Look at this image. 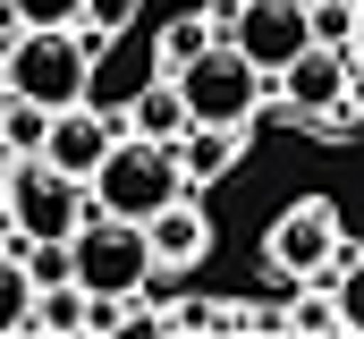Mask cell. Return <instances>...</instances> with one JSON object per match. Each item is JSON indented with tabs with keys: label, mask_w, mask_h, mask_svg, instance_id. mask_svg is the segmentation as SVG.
I'll return each instance as SVG.
<instances>
[{
	"label": "cell",
	"mask_w": 364,
	"mask_h": 339,
	"mask_svg": "<svg viewBox=\"0 0 364 339\" xmlns=\"http://www.w3.org/2000/svg\"><path fill=\"white\" fill-rule=\"evenodd\" d=\"M356 51H364V26H356Z\"/></svg>",
	"instance_id": "obj_22"
},
{
	"label": "cell",
	"mask_w": 364,
	"mask_h": 339,
	"mask_svg": "<svg viewBox=\"0 0 364 339\" xmlns=\"http://www.w3.org/2000/svg\"><path fill=\"white\" fill-rule=\"evenodd\" d=\"M237 153H246V136H237L229 119H195V127L178 136V162H186V178H195V187L229 178V170H237Z\"/></svg>",
	"instance_id": "obj_11"
},
{
	"label": "cell",
	"mask_w": 364,
	"mask_h": 339,
	"mask_svg": "<svg viewBox=\"0 0 364 339\" xmlns=\"http://www.w3.org/2000/svg\"><path fill=\"white\" fill-rule=\"evenodd\" d=\"M229 9H237V0H229Z\"/></svg>",
	"instance_id": "obj_23"
},
{
	"label": "cell",
	"mask_w": 364,
	"mask_h": 339,
	"mask_svg": "<svg viewBox=\"0 0 364 339\" xmlns=\"http://www.w3.org/2000/svg\"><path fill=\"white\" fill-rule=\"evenodd\" d=\"M348 77H356V60L331 51V43H314V51H296V60L279 68V110L305 119V127H339V110H348Z\"/></svg>",
	"instance_id": "obj_8"
},
{
	"label": "cell",
	"mask_w": 364,
	"mask_h": 339,
	"mask_svg": "<svg viewBox=\"0 0 364 339\" xmlns=\"http://www.w3.org/2000/svg\"><path fill=\"white\" fill-rule=\"evenodd\" d=\"M0 119H9V77H0Z\"/></svg>",
	"instance_id": "obj_21"
},
{
	"label": "cell",
	"mask_w": 364,
	"mask_h": 339,
	"mask_svg": "<svg viewBox=\"0 0 364 339\" xmlns=\"http://www.w3.org/2000/svg\"><path fill=\"white\" fill-rule=\"evenodd\" d=\"M144 229H153L161 271H186V263H203V254H212V212H203V204H186V195H178V204H161Z\"/></svg>",
	"instance_id": "obj_10"
},
{
	"label": "cell",
	"mask_w": 364,
	"mask_h": 339,
	"mask_svg": "<svg viewBox=\"0 0 364 339\" xmlns=\"http://www.w3.org/2000/svg\"><path fill=\"white\" fill-rule=\"evenodd\" d=\"M229 43L255 60V68H288L296 51H314V0H237L229 9Z\"/></svg>",
	"instance_id": "obj_7"
},
{
	"label": "cell",
	"mask_w": 364,
	"mask_h": 339,
	"mask_svg": "<svg viewBox=\"0 0 364 339\" xmlns=\"http://www.w3.org/2000/svg\"><path fill=\"white\" fill-rule=\"evenodd\" d=\"M153 271H161V254H153V229L144 221L93 212L85 229H77V280H85L93 297H136Z\"/></svg>",
	"instance_id": "obj_4"
},
{
	"label": "cell",
	"mask_w": 364,
	"mask_h": 339,
	"mask_svg": "<svg viewBox=\"0 0 364 339\" xmlns=\"http://www.w3.org/2000/svg\"><path fill=\"white\" fill-rule=\"evenodd\" d=\"M212 43H220V34H212V17H170V26H161V43H153V60H161V68L178 77L186 60H203Z\"/></svg>",
	"instance_id": "obj_13"
},
{
	"label": "cell",
	"mask_w": 364,
	"mask_h": 339,
	"mask_svg": "<svg viewBox=\"0 0 364 339\" xmlns=\"http://www.w3.org/2000/svg\"><path fill=\"white\" fill-rule=\"evenodd\" d=\"M93 212V178H77V170H60L51 153H17L9 162V212H0V238H77Z\"/></svg>",
	"instance_id": "obj_2"
},
{
	"label": "cell",
	"mask_w": 364,
	"mask_h": 339,
	"mask_svg": "<svg viewBox=\"0 0 364 339\" xmlns=\"http://www.w3.org/2000/svg\"><path fill=\"white\" fill-rule=\"evenodd\" d=\"M26 26H85V0H17Z\"/></svg>",
	"instance_id": "obj_17"
},
{
	"label": "cell",
	"mask_w": 364,
	"mask_h": 339,
	"mask_svg": "<svg viewBox=\"0 0 364 339\" xmlns=\"http://www.w3.org/2000/svg\"><path fill=\"white\" fill-rule=\"evenodd\" d=\"M331 288H339V314H348V331H364V246H348L331 263Z\"/></svg>",
	"instance_id": "obj_15"
},
{
	"label": "cell",
	"mask_w": 364,
	"mask_h": 339,
	"mask_svg": "<svg viewBox=\"0 0 364 339\" xmlns=\"http://www.w3.org/2000/svg\"><path fill=\"white\" fill-rule=\"evenodd\" d=\"M288 323H296V331H339V323H348V314H339V288H331V297H296Z\"/></svg>",
	"instance_id": "obj_16"
},
{
	"label": "cell",
	"mask_w": 364,
	"mask_h": 339,
	"mask_svg": "<svg viewBox=\"0 0 364 339\" xmlns=\"http://www.w3.org/2000/svg\"><path fill=\"white\" fill-rule=\"evenodd\" d=\"M119 136H127V127H110L93 102H68V110L51 119V145H43V153H51L60 170H77V178H93V170L119 153Z\"/></svg>",
	"instance_id": "obj_9"
},
{
	"label": "cell",
	"mask_w": 364,
	"mask_h": 339,
	"mask_svg": "<svg viewBox=\"0 0 364 339\" xmlns=\"http://www.w3.org/2000/svg\"><path fill=\"white\" fill-rule=\"evenodd\" d=\"M34 297H43L34 263H26V246H9V254H0V339H9V331H34Z\"/></svg>",
	"instance_id": "obj_12"
},
{
	"label": "cell",
	"mask_w": 364,
	"mask_h": 339,
	"mask_svg": "<svg viewBox=\"0 0 364 339\" xmlns=\"http://www.w3.org/2000/svg\"><path fill=\"white\" fill-rule=\"evenodd\" d=\"M348 119H364V51H356V77H348Z\"/></svg>",
	"instance_id": "obj_19"
},
{
	"label": "cell",
	"mask_w": 364,
	"mask_h": 339,
	"mask_svg": "<svg viewBox=\"0 0 364 339\" xmlns=\"http://www.w3.org/2000/svg\"><path fill=\"white\" fill-rule=\"evenodd\" d=\"M339 254H348V229H339L331 195H296L272 229H263V263H272L279 280H314V288H331V263H339Z\"/></svg>",
	"instance_id": "obj_5"
},
{
	"label": "cell",
	"mask_w": 364,
	"mask_h": 339,
	"mask_svg": "<svg viewBox=\"0 0 364 339\" xmlns=\"http://www.w3.org/2000/svg\"><path fill=\"white\" fill-rule=\"evenodd\" d=\"M186 187H195V178H186L178 145H153V136H136V127L119 136L110 162L93 170V204H102V212H127V221H153L161 204H178Z\"/></svg>",
	"instance_id": "obj_3"
},
{
	"label": "cell",
	"mask_w": 364,
	"mask_h": 339,
	"mask_svg": "<svg viewBox=\"0 0 364 339\" xmlns=\"http://www.w3.org/2000/svg\"><path fill=\"white\" fill-rule=\"evenodd\" d=\"M93 60H102V34H93V26H26V34L9 43L0 77H9V93H26V102L68 110V102L93 93Z\"/></svg>",
	"instance_id": "obj_1"
},
{
	"label": "cell",
	"mask_w": 364,
	"mask_h": 339,
	"mask_svg": "<svg viewBox=\"0 0 364 339\" xmlns=\"http://www.w3.org/2000/svg\"><path fill=\"white\" fill-rule=\"evenodd\" d=\"M0 212H9V170H0Z\"/></svg>",
	"instance_id": "obj_20"
},
{
	"label": "cell",
	"mask_w": 364,
	"mask_h": 339,
	"mask_svg": "<svg viewBox=\"0 0 364 339\" xmlns=\"http://www.w3.org/2000/svg\"><path fill=\"white\" fill-rule=\"evenodd\" d=\"M356 26H364V0H314V43L356 51Z\"/></svg>",
	"instance_id": "obj_14"
},
{
	"label": "cell",
	"mask_w": 364,
	"mask_h": 339,
	"mask_svg": "<svg viewBox=\"0 0 364 339\" xmlns=\"http://www.w3.org/2000/svg\"><path fill=\"white\" fill-rule=\"evenodd\" d=\"M85 26L102 34V43H110V34H127V26H136V0H85Z\"/></svg>",
	"instance_id": "obj_18"
},
{
	"label": "cell",
	"mask_w": 364,
	"mask_h": 339,
	"mask_svg": "<svg viewBox=\"0 0 364 339\" xmlns=\"http://www.w3.org/2000/svg\"><path fill=\"white\" fill-rule=\"evenodd\" d=\"M186 102H195V119H229V127H255V110H263V85H272V68H255L229 34L203 51V60H186L178 68Z\"/></svg>",
	"instance_id": "obj_6"
}]
</instances>
